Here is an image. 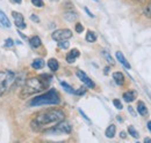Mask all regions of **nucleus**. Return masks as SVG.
Instances as JSON below:
<instances>
[{
	"label": "nucleus",
	"mask_w": 151,
	"mask_h": 143,
	"mask_svg": "<svg viewBox=\"0 0 151 143\" xmlns=\"http://www.w3.org/2000/svg\"><path fill=\"white\" fill-rule=\"evenodd\" d=\"M65 119V113L60 108H49L40 112L32 120L30 127L34 132H44L50 128V125H56L57 122Z\"/></svg>",
	"instance_id": "obj_1"
},
{
	"label": "nucleus",
	"mask_w": 151,
	"mask_h": 143,
	"mask_svg": "<svg viewBox=\"0 0 151 143\" xmlns=\"http://www.w3.org/2000/svg\"><path fill=\"white\" fill-rule=\"evenodd\" d=\"M60 103V97L55 89H51L40 96H36L29 102L30 106H43V105H58Z\"/></svg>",
	"instance_id": "obj_2"
},
{
	"label": "nucleus",
	"mask_w": 151,
	"mask_h": 143,
	"mask_svg": "<svg viewBox=\"0 0 151 143\" xmlns=\"http://www.w3.org/2000/svg\"><path fill=\"white\" fill-rule=\"evenodd\" d=\"M47 82L41 80V77H30L24 82V86L22 88V96H30L34 93L41 92L42 90L45 89Z\"/></svg>",
	"instance_id": "obj_3"
},
{
	"label": "nucleus",
	"mask_w": 151,
	"mask_h": 143,
	"mask_svg": "<svg viewBox=\"0 0 151 143\" xmlns=\"http://www.w3.org/2000/svg\"><path fill=\"white\" fill-rule=\"evenodd\" d=\"M17 82V75L12 71L0 72V97L5 95Z\"/></svg>",
	"instance_id": "obj_4"
},
{
	"label": "nucleus",
	"mask_w": 151,
	"mask_h": 143,
	"mask_svg": "<svg viewBox=\"0 0 151 143\" xmlns=\"http://www.w3.org/2000/svg\"><path fill=\"white\" fill-rule=\"evenodd\" d=\"M72 132V126L69 121H66L65 119L57 122L55 126H52L51 128L45 129L43 133L44 134H52V135H59V134H70Z\"/></svg>",
	"instance_id": "obj_5"
},
{
	"label": "nucleus",
	"mask_w": 151,
	"mask_h": 143,
	"mask_svg": "<svg viewBox=\"0 0 151 143\" xmlns=\"http://www.w3.org/2000/svg\"><path fill=\"white\" fill-rule=\"evenodd\" d=\"M72 36L73 34L70 29H58L51 34V38L56 42H60V40H69Z\"/></svg>",
	"instance_id": "obj_6"
},
{
	"label": "nucleus",
	"mask_w": 151,
	"mask_h": 143,
	"mask_svg": "<svg viewBox=\"0 0 151 143\" xmlns=\"http://www.w3.org/2000/svg\"><path fill=\"white\" fill-rule=\"evenodd\" d=\"M76 75L79 77V80L87 87V88H90V89H94L95 88V83L86 75V73L83 71H80V69H78V71L76 72Z\"/></svg>",
	"instance_id": "obj_7"
},
{
	"label": "nucleus",
	"mask_w": 151,
	"mask_h": 143,
	"mask_svg": "<svg viewBox=\"0 0 151 143\" xmlns=\"http://www.w3.org/2000/svg\"><path fill=\"white\" fill-rule=\"evenodd\" d=\"M12 16H13V18H14V23H15V25H17L19 29H26V28H27V24H26V22H24L23 15H22L21 13L13 11V12H12Z\"/></svg>",
	"instance_id": "obj_8"
},
{
	"label": "nucleus",
	"mask_w": 151,
	"mask_h": 143,
	"mask_svg": "<svg viewBox=\"0 0 151 143\" xmlns=\"http://www.w3.org/2000/svg\"><path fill=\"white\" fill-rule=\"evenodd\" d=\"M63 18H65L68 22H75L78 18V14L73 8H69L63 13Z\"/></svg>",
	"instance_id": "obj_9"
},
{
	"label": "nucleus",
	"mask_w": 151,
	"mask_h": 143,
	"mask_svg": "<svg viewBox=\"0 0 151 143\" xmlns=\"http://www.w3.org/2000/svg\"><path fill=\"white\" fill-rule=\"evenodd\" d=\"M115 57H116V60L120 61V64H121L124 68H127V69H130V68H132L130 64L128 62V60L126 59V57L123 55V53H122L121 51H117V52L115 53Z\"/></svg>",
	"instance_id": "obj_10"
},
{
	"label": "nucleus",
	"mask_w": 151,
	"mask_h": 143,
	"mask_svg": "<svg viewBox=\"0 0 151 143\" xmlns=\"http://www.w3.org/2000/svg\"><path fill=\"white\" fill-rule=\"evenodd\" d=\"M79 55H80L79 50H77V49H72V50H70V52L66 54V57H65L66 62H69V64H73Z\"/></svg>",
	"instance_id": "obj_11"
},
{
	"label": "nucleus",
	"mask_w": 151,
	"mask_h": 143,
	"mask_svg": "<svg viewBox=\"0 0 151 143\" xmlns=\"http://www.w3.org/2000/svg\"><path fill=\"white\" fill-rule=\"evenodd\" d=\"M136 110H137L138 114H139V115H142V117H147V115H148V113H149L148 107H147L145 103H144L143 101H138V102H137Z\"/></svg>",
	"instance_id": "obj_12"
},
{
	"label": "nucleus",
	"mask_w": 151,
	"mask_h": 143,
	"mask_svg": "<svg viewBox=\"0 0 151 143\" xmlns=\"http://www.w3.org/2000/svg\"><path fill=\"white\" fill-rule=\"evenodd\" d=\"M137 97V92L135 90H129V91H126L123 95H122V98L124 99V102L127 103H132L136 99Z\"/></svg>",
	"instance_id": "obj_13"
},
{
	"label": "nucleus",
	"mask_w": 151,
	"mask_h": 143,
	"mask_svg": "<svg viewBox=\"0 0 151 143\" xmlns=\"http://www.w3.org/2000/svg\"><path fill=\"white\" fill-rule=\"evenodd\" d=\"M113 80L117 86H123L124 84V75L121 72H114L113 73Z\"/></svg>",
	"instance_id": "obj_14"
},
{
	"label": "nucleus",
	"mask_w": 151,
	"mask_h": 143,
	"mask_svg": "<svg viewBox=\"0 0 151 143\" xmlns=\"http://www.w3.org/2000/svg\"><path fill=\"white\" fill-rule=\"evenodd\" d=\"M29 44L33 49H38L41 45H42V40L38 36H33L30 39H29Z\"/></svg>",
	"instance_id": "obj_15"
},
{
	"label": "nucleus",
	"mask_w": 151,
	"mask_h": 143,
	"mask_svg": "<svg viewBox=\"0 0 151 143\" xmlns=\"http://www.w3.org/2000/svg\"><path fill=\"white\" fill-rule=\"evenodd\" d=\"M0 23L4 25V27H6V28H11V21H9V18H7V15L0 9Z\"/></svg>",
	"instance_id": "obj_16"
},
{
	"label": "nucleus",
	"mask_w": 151,
	"mask_h": 143,
	"mask_svg": "<svg viewBox=\"0 0 151 143\" xmlns=\"http://www.w3.org/2000/svg\"><path fill=\"white\" fill-rule=\"evenodd\" d=\"M48 67H49V69H50L51 72L58 71V68H59V64H58L57 59H55V58L49 59V60H48Z\"/></svg>",
	"instance_id": "obj_17"
},
{
	"label": "nucleus",
	"mask_w": 151,
	"mask_h": 143,
	"mask_svg": "<svg viewBox=\"0 0 151 143\" xmlns=\"http://www.w3.org/2000/svg\"><path fill=\"white\" fill-rule=\"evenodd\" d=\"M115 134H116V126L112 124V125H109L107 127V129L105 132V135L108 139H113L114 136H115Z\"/></svg>",
	"instance_id": "obj_18"
},
{
	"label": "nucleus",
	"mask_w": 151,
	"mask_h": 143,
	"mask_svg": "<svg viewBox=\"0 0 151 143\" xmlns=\"http://www.w3.org/2000/svg\"><path fill=\"white\" fill-rule=\"evenodd\" d=\"M44 65H45V62H44V60L41 59V58L35 59V60L32 62V67H33L34 69H42V68L44 67Z\"/></svg>",
	"instance_id": "obj_19"
},
{
	"label": "nucleus",
	"mask_w": 151,
	"mask_h": 143,
	"mask_svg": "<svg viewBox=\"0 0 151 143\" xmlns=\"http://www.w3.org/2000/svg\"><path fill=\"white\" fill-rule=\"evenodd\" d=\"M143 14H144L145 18H151V0H149V1L147 2V5L144 6V8H143Z\"/></svg>",
	"instance_id": "obj_20"
},
{
	"label": "nucleus",
	"mask_w": 151,
	"mask_h": 143,
	"mask_svg": "<svg viewBox=\"0 0 151 143\" xmlns=\"http://www.w3.org/2000/svg\"><path fill=\"white\" fill-rule=\"evenodd\" d=\"M85 39H86L88 43H94L95 40H96V34H95L94 31H92V30H88L87 34H86Z\"/></svg>",
	"instance_id": "obj_21"
},
{
	"label": "nucleus",
	"mask_w": 151,
	"mask_h": 143,
	"mask_svg": "<svg viewBox=\"0 0 151 143\" xmlns=\"http://www.w3.org/2000/svg\"><path fill=\"white\" fill-rule=\"evenodd\" d=\"M60 86H62V88L65 90L68 93H72V95H75L76 90L70 86V84H68L66 82H64V81H60Z\"/></svg>",
	"instance_id": "obj_22"
},
{
	"label": "nucleus",
	"mask_w": 151,
	"mask_h": 143,
	"mask_svg": "<svg viewBox=\"0 0 151 143\" xmlns=\"http://www.w3.org/2000/svg\"><path fill=\"white\" fill-rule=\"evenodd\" d=\"M128 134L132 135L134 139H138L139 137V134H138V132L136 130V128L134 126H129L128 127Z\"/></svg>",
	"instance_id": "obj_23"
},
{
	"label": "nucleus",
	"mask_w": 151,
	"mask_h": 143,
	"mask_svg": "<svg viewBox=\"0 0 151 143\" xmlns=\"http://www.w3.org/2000/svg\"><path fill=\"white\" fill-rule=\"evenodd\" d=\"M69 46H70V43L68 40H60V42H58V47L59 49L66 50V49H69Z\"/></svg>",
	"instance_id": "obj_24"
},
{
	"label": "nucleus",
	"mask_w": 151,
	"mask_h": 143,
	"mask_svg": "<svg viewBox=\"0 0 151 143\" xmlns=\"http://www.w3.org/2000/svg\"><path fill=\"white\" fill-rule=\"evenodd\" d=\"M102 54H104V57H105V58L107 59V61H108V62H109L111 65H114V60H113V58L111 57V54L108 53L107 51H105V50L102 51Z\"/></svg>",
	"instance_id": "obj_25"
},
{
	"label": "nucleus",
	"mask_w": 151,
	"mask_h": 143,
	"mask_svg": "<svg viewBox=\"0 0 151 143\" xmlns=\"http://www.w3.org/2000/svg\"><path fill=\"white\" fill-rule=\"evenodd\" d=\"M32 4H33L35 7H37V8H42V7L44 6L43 0H32Z\"/></svg>",
	"instance_id": "obj_26"
},
{
	"label": "nucleus",
	"mask_w": 151,
	"mask_h": 143,
	"mask_svg": "<svg viewBox=\"0 0 151 143\" xmlns=\"http://www.w3.org/2000/svg\"><path fill=\"white\" fill-rule=\"evenodd\" d=\"M75 30L76 33H78V34H81L83 31H84V25L81 24V23H76V27H75Z\"/></svg>",
	"instance_id": "obj_27"
},
{
	"label": "nucleus",
	"mask_w": 151,
	"mask_h": 143,
	"mask_svg": "<svg viewBox=\"0 0 151 143\" xmlns=\"http://www.w3.org/2000/svg\"><path fill=\"white\" fill-rule=\"evenodd\" d=\"M14 45V40L12 39V38H7L6 40H5V47H12Z\"/></svg>",
	"instance_id": "obj_28"
},
{
	"label": "nucleus",
	"mask_w": 151,
	"mask_h": 143,
	"mask_svg": "<svg viewBox=\"0 0 151 143\" xmlns=\"http://www.w3.org/2000/svg\"><path fill=\"white\" fill-rule=\"evenodd\" d=\"M113 105L116 107L117 110H122V108H123V105H122V103H121L119 99H114V101H113Z\"/></svg>",
	"instance_id": "obj_29"
},
{
	"label": "nucleus",
	"mask_w": 151,
	"mask_h": 143,
	"mask_svg": "<svg viewBox=\"0 0 151 143\" xmlns=\"http://www.w3.org/2000/svg\"><path fill=\"white\" fill-rule=\"evenodd\" d=\"M86 92V88L85 87H83V88H79L78 90H76L75 95H79V96H81V95H84Z\"/></svg>",
	"instance_id": "obj_30"
},
{
	"label": "nucleus",
	"mask_w": 151,
	"mask_h": 143,
	"mask_svg": "<svg viewBox=\"0 0 151 143\" xmlns=\"http://www.w3.org/2000/svg\"><path fill=\"white\" fill-rule=\"evenodd\" d=\"M79 113L81 114V117H83V118H84V119H85V120H86L88 124H91V120H90V118H88V117H87V115L84 113V111H83V110H79Z\"/></svg>",
	"instance_id": "obj_31"
},
{
	"label": "nucleus",
	"mask_w": 151,
	"mask_h": 143,
	"mask_svg": "<svg viewBox=\"0 0 151 143\" xmlns=\"http://www.w3.org/2000/svg\"><path fill=\"white\" fill-rule=\"evenodd\" d=\"M30 20H32L33 22H36V23L40 22V18H38V16L36 14H32V15H30Z\"/></svg>",
	"instance_id": "obj_32"
},
{
	"label": "nucleus",
	"mask_w": 151,
	"mask_h": 143,
	"mask_svg": "<svg viewBox=\"0 0 151 143\" xmlns=\"http://www.w3.org/2000/svg\"><path fill=\"white\" fill-rule=\"evenodd\" d=\"M128 111H129V113L132 114V117H136V112L134 111V108H132V106H128Z\"/></svg>",
	"instance_id": "obj_33"
},
{
	"label": "nucleus",
	"mask_w": 151,
	"mask_h": 143,
	"mask_svg": "<svg viewBox=\"0 0 151 143\" xmlns=\"http://www.w3.org/2000/svg\"><path fill=\"white\" fill-rule=\"evenodd\" d=\"M85 12H86V13H87V14H88V16H90V18H94V15H93V14H92V13H91V11H90V9H88V8H87V7H85Z\"/></svg>",
	"instance_id": "obj_34"
},
{
	"label": "nucleus",
	"mask_w": 151,
	"mask_h": 143,
	"mask_svg": "<svg viewBox=\"0 0 151 143\" xmlns=\"http://www.w3.org/2000/svg\"><path fill=\"white\" fill-rule=\"evenodd\" d=\"M120 136H121V139H126L127 137V133L126 132H121L120 133Z\"/></svg>",
	"instance_id": "obj_35"
},
{
	"label": "nucleus",
	"mask_w": 151,
	"mask_h": 143,
	"mask_svg": "<svg viewBox=\"0 0 151 143\" xmlns=\"http://www.w3.org/2000/svg\"><path fill=\"white\" fill-rule=\"evenodd\" d=\"M143 142H144V143H151V139H150V137H145Z\"/></svg>",
	"instance_id": "obj_36"
},
{
	"label": "nucleus",
	"mask_w": 151,
	"mask_h": 143,
	"mask_svg": "<svg viewBox=\"0 0 151 143\" xmlns=\"http://www.w3.org/2000/svg\"><path fill=\"white\" fill-rule=\"evenodd\" d=\"M21 1L22 0H11V2H13V4H21Z\"/></svg>",
	"instance_id": "obj_37"
},
{
	"label": "nucleus",
	"mask_w": 151,
	"mask_h": 143,
	"mask_svg": "<svg viewBox=\"0 0 151 143\" xmlns=\"http://www.w3.org/2000/svg\"><path fill=\"white\" fill-rule=\"evenodd\" d=\"M147 127H148V129L151 132V121H148V124H147Z\"/></svg>",
	"instance_id": "obj_38"
},
{
	"label": "nucleus",
	"mask_w": 151,
	"mask_h": 143,
	"mask_svg": "<svg viewBox=\"0 0 151 143\" xmlns=\"http://www.w3.org/2000/svg\"><path fill=\"white\" fill-rule=\"evenodd\" d=\"M108 71H109V67H106V68H105V72H104V73H105V74L107 75V74H108Z\"/></svg>",
	"instance_id": "obj_39"
},
{
	"label": "nucleus",
	"mask_w": 151,
	"mask_h": 143,
	"mask_svg": "<svg viewBox=\"0 0 151 143\" xmlns=\"http://www.w3.org/2000/svg\"><path fill=\"white\" fill-rule=\"evenodd\" d=\"M138 1H139V2H148L149 0H138Z\"/></svg>",
	"instance_id": "obj_40"
},
{
	"label": "nucleus",
	"mask_w": 151,
	"mask_h": 143,
	"mask_svg": "<svg viewBox=\"0 0 151 143\" xmlns=\"http://www.w3.org/2000/svg\"><path fill=\"white\" fill-rule=\"evenodd\" d=\"M52 1H58V0H52Z\"/></svg>",
	"instance_id": "obj_41"
},
{
	"label": "nucleus",
	"mask_w": 151,
	"mask_h": 143,
	"mask_svg": "<svg viewBox=\"0 0 151 143\" xmlns=\"http://www.w3.org/2000/svg\"><path fill=\"white\" fill-rule=\"evenodd\" d=\"M93 1H98V0H93Z\"/></svg>",
	"instance_id": "obj_42"
}]
</instances>
